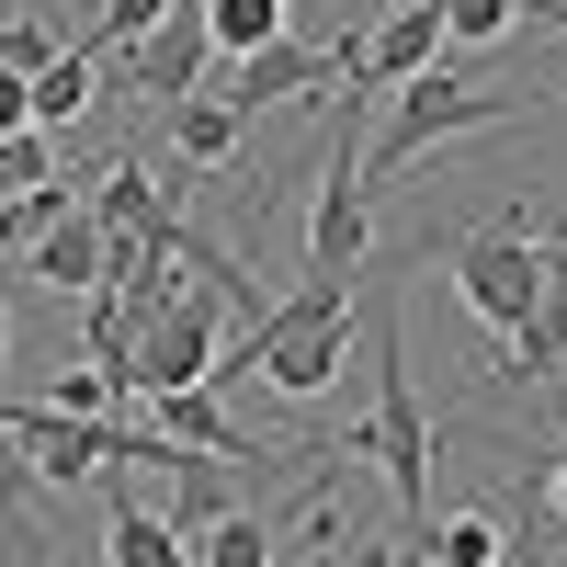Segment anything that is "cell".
Returning <instances> with one entry per match:
<instances>
[{
    "label": "cell",
    "instance_id": "cell-23",
    "mask_svg": "<svg viewBox=\"0 0 567 567\" xmlns=\"http://www.w3.org/2000/svg\"><path fill=\"white\" fill-rule=\"evenodd\" d=\"M34 182H58V136L12 125V136H0V194H34Z\"/></svg>",
    "mask_w": 567,
    "mask_h": 567
},
{
    "label": "cell",
    "instance_id": "cell-2",
    "mask_svg": "<svg viewBox=\"0 0 567 567\" xmlns=\"http://www.w3.org/2000/svg\"><path fill=\"white\" fill-rule=\"evenodd\" d=\"M363 352H374V409H363V454L386 465V488H398V511H409V523H432V454H443V432H432V409H420V386H409V341H398V284H374Z\"/></svg>",
    "mask_w": 567,
    "mask_h": 567
},
{
    "label": "cell",
    "instance_id": "cell-17",
    "mask_svg": "<svg viewBox=\"0 0 567 567\" xmlns=\"http://www.w3.org/2000/svg\"><path fill=\"white\" fill-rule=\"evenodd\" d=\"M23 103H34V125H45V136H69V125H80V103H91V45H58V58L23 80Z\"/></svg>",
    "mask_w": 567,
    "mask_h": 567
},
{
    "label": "cell",
    "instance_id": "cell-11",
    "mask_svg": "<svg viewBox=\"0 0 567 567\" xmlns=\"http://www.w3.org/2000/svg\"><path fill=\"white\" fill-rule=\"evenodd\" d=\"M23 250H34V284H58V296L80 307L91 284H103V216H91V205H69L58 227H34Z\"/></svg>",
    "mask_w": 567,
    "mask_h": 567
},
{
    "label": "cell",
    "instance_id": "cell-27",
    "mask_svg": "<svg viewBox=\"0 0 567 567\" xmlns=\"http://www.w3.org/2000/svg\"><path fill=\"white\" fill-rule=\"evenodd\" d=\"M329 567H398V545H374V534H352V523H341V545H329Z\"/></svg>",
    "mask_w": 567,
    "mask_h": 567
},
{
    "label": "cell",
    "instance_id": "cell-31",
    "mask_svg": "<svg viewBox=\"0 0 567 567\" xmlns=\"http://www.w3.org/2000/svg\"><path fill=\"white\" fill-rule=\"evenodd\" d=\"M0 363H12V307H0Z\"/></svg>",
    "mask_w": 567,
    "mask_h": 567
},
{
    "label": "cell",
    "instance_id": "cell-14",
    "mask_svg": "<svg viewBox=\"0 0 567 567\" xmlns=\"http://www.w3.org/2000/svg\"><path fill=\"white\" fill-rule=\"evenodd\" d=\"M159 125H171V159H182V171H227V159H239V114H227L216 91L159 103Z\"/></svg>",
    "mask_w": 567,
    "mask_h": 567
},
{
    "label": "cell",
    "instance_id": "cell-13",
    "mask_svg": "<svg viewBox=\"0 0 567 567\" xmlns=\"http://www.w3.org/2000/svg\"><path fill=\"white\" fill-rule=\"evenodd\" d=\"M103 477H114V465H103ZM103 545H114V567H194V545H182L125 477H114V511H103Z\"/></svg>",
    "mask_w": 567,
    "mask_h": 567
},
{
    "label": "cell",
    "instance_id": "cell-34",
    "mask_svg": "<svg viewBox=\"0 0 567 567\" xmlns=\"http://www.w3.org/2000/svg\"><path fill=\"white\" fill-rule=\"evenodd\" d=\"M318 567H329V556H318Z\"/></svg>",
    "mask_w": 567,
    "mask_h": 567
},
{
    "label": "cell",
    "instance_id": "cell-8",
    "mask_svg": "<svg viewBox=\"0 0 567 567\" xmlns=\"http://www.w3.org/2000/svg\"><path fill=\"white\" fill-rule=\"evenodd\" d=\"M341 363H352V307H341V318H307V329H272L239 374H261L272 398H329V386H341Z\"/></svg>",
    "mask_w": 567,
    "mask_h": 567
},
{
    "label": "cell",
    "instance_id": "cell-10",
    "mask_svg": "<svg viewBox=\"0 0 567 567\" xmlns=\"http://www.w3.org/2000/svg\"><path fill=\"white\" fill-rule=\"evenodd\" d=\"M148 465L171 477V511H159V523H171L182 545H194V534L216 523V511H239V477H227V454H182V443H159Z\"/></svg>",
    "mask_w": 567,
    "mask_h": 567
},
{
    "label": "cell",
    "instance_id": "cell-15",
    "mask_svg": "<svg viewBox=\"0 0 567 567\" xmlns=\"http://www.w3.org/2000/svg\"><path fill=\"white\" fill-rule=\"evenodd\" d=\"M205 12V45L216 58H250V45H284L296 34V0H194Z\"/></svg>",
    "mask_w": 567,
    "mask_h": 567
},
{
    "label": "cell",
    "instance_id": "cell-18",
    "mask_svg": "<svg viewBox=\"0 0 567 567\" xmlns=\"http://www.w3.org/2000/svg\"><path fill=\"white\" fill-rule=\"evenodd\" d=\"M125 341H136V307L114 296V284H91V296H80V363H103L125 386Z\"/></svg>",
    "mask_w": 567,
    "mask_h": 567
},
{
    "label": "cell",
    "instance_id": "cell-24",
    "mask_svg": "<svg viewBox=\"0 0 567 567\" xmlns=\"http://www.w3.org/2000/svg\"><path fill=\"white\" fill-rule=\"evenodd\" d=\"M80 205V182L58 171V182H34V194H0V239H34V227H58Z\"/></svg>",
    "mask_w": 567,
    "mask_h": 567
},
{
    "label": "cell",
    "instance_id": "cell-28",
    "mask_svg": "<svg viewBox=\"0 0 567 567\" xmlns=\"http://www.w3.org/2000/svg\"><path fill=\"white\" fill-rule=\"evenodd\" d=\"M12 125H34V103H23V80H0V136Z\"/></svg>",
    "mask_w": 567,
    "mask_h": 567
},
{
    "label": "cell",
    "instance_id": "cell-4",
    "mask_svg": "<svg viewBox=\"0 0 567 567\" xmlns=\"http://www.w3.org/2000/svg\"><path fill=\"white\" fill-rule=\"evenodd\" d=\"M454 296L477 307L488 329H511V318L545 307V239L523 227V205H511L499 227H477V239H454Z\"/></svg>",
    "mask_w": 567,
    "mask_h": 567
},
{
    "label": "cell",
    "instance_id": "cell-32",
    "mask_svg": "<svg viewBox=\"0 0 567 567\" xmlns=\"http://www.w3.org/2000/svg\"><path fill=\"white\" fill-rule=\"evenodd\" d=\"M374 12H386V0H363V23H374Z\"/></svg>",
    "mask_w": 567,
    "mask_h": 567
},
{
    "label": "cell",
    "instance_id": "cell-30",
    "mask_svg": "<svg viewBox=\"0 0 567 567\" xmlns=\"http://www.w3.org/2000/svg\"><path fill=\"white\" fill-rule=\"evenodd\" d=\"M499 567H545V545H534V534H523V545H511V556H499Z\"/></svg>",
    "mask_w": 567,
    "mask_h": 567
},
{
    "label": "cell",
    "instance_id": "cell-16",
    "mask_svg": "<svg viewBox=\"0 0 567 567\" xmlns=\"http://www.w3.org/2000/svg\"><path fill=\"white\" fill-rule=\"evenodd\" d=\"M91 216H103V239H136V227L159 216V182H148V159H103V182H91Z\"/></svg>",
    "mask_w": 567,
    "mask_h": 567
},
{
    "label": "cell",
    "instance_id": "cell-6",
    "mask_svg": "<svg viewBox=\"0 0 567 567\" xmlns=\"http://www.w3.org/2000/svg\"><path fill=\"white\" fill-rule=\"evenodd\" d=\"M0 420H12V443L45 488H91L114 465V420H69V409H45V398H0Z\"/></svg>",
    "mask_w": 567,
    "mask_h": 567
},
{
    "label": "cell",
    "instance_id": "cell-33",
    "mask_svg": "<svg viewBox=\"0 0 567 567\" xmlns=\"http://www.w3.org/2000/svg\"><path fill=\"white\" fill-rule=\"evenodd\" d=\"M556 103H567V80H556Z\"/></svg>",
    "mask_w": 567,
    "mask_h": 567
},
{
    "label": "cell",
    "instance_id": "cell-5",
    "mask_svg": "<svg viewBox=\"0 0 567 567\" xmlns=\"http://www.w3.org/2000/svg\"><path fill=\"white\" fill-rule=\"evenodd\" d=\"M352 45H363V23H352L341 45H296V34H284V45H250V58H216V103L250 125V114H272V103H296V91L341 80V69H352Z\"/></svg>",
    "mask_w": 567,
    "mask_h": 567
},
{
    "label": "cell",
    "instance_id": "cell-19",
    "mask_svg": "<svg viewBox=\"0 0 567 567\" xmlns=\"http://www.w3.org/2000/svg\"><path fill=\"white\" fill-rule=\"evenodd\" d=\"M420 545H432V567H499L511 556V534L488 511H443V523H420Z\"/></svg>",
    "mask_w": 567,
    "mask_h": 567
},
{
    "label": "cell",
    "instance_id": "cell-29",
    "mask_svg": "<svg viewBox=\"0 0 567 567\" xmlns=\"http://www.w3.org/2000/svg\"><path fill=\"white\" fill-rule=\"evenodd\" d=\"M545 511H556V523H567V454L545 465Z\"/></svg>",
    "mask_w": 567,
    "mask_h": 567
},
{
    "label": "cell",
    "instance_id": "cell-9",
    "mask_svg": "<svg viewBox=\"0 0 567 567\" xmlns=\"http://www.w3.org/2000/svg\"><path fill=\"white\" fill-rule=\"evenodd\" d=\"M136 420H148L159 443H182V454H227V465H261V454H307V443H250L239 420H227V398L216 386H159V398H136Z\"/></svg>",
    "mask_w": 567,
    "mask_h": 567
},
{
    "label": "cell",
    "instance_id": "cell-20",
    "mask_svg": "<svg viewBox=\"0 0 567 567\" xmlns=\"http://www.w3.org/2000/svg\"><path fill=\"white\" fill-rule=\"evenodd\" d=\"M194 567H272V523L261 511H216L194 534Z\"/></svg>",
    "mask_w": 567,
    "mask_h": 567
},
{
    "label": "cell",
    "instance_id": "cell-12",
    "mask_svg": "<svg viewBox=\"0 0 567 567\" xmlns=\"http://www.w3.org/2000/svg\"><path fill=\"white\" fill-rule=\"evenodd\" d=\"M499 341H511V352L488 363L499 386H556V374H567V284H545V307H534V318H511Z\"/></svg>",
    "mask_w": 567,
    "mask_h": 567
},
{
    "label": "cell",
    "instance_id": "cell-3",
    "mask_svg": "<svg viewBox=\"0 0 567 567\" xmlns=\"http://www.w3.org/2000/svg\"><path fill=\"white\" fill-rule=\"evenodd\" d=\"M227 318H239V307H227L216 284H182L171 307H148V318H136V341H125V409H136V398H159V386H205V374H216V341H227Z\"/></svg>",
    "mask_w": 567,
    "mask_h": 567
},
{
    "label": "cell",
    "instance_id": "cell-25",
    "mask_svg": "<svg viewBox=\"0 0 567 567\" xmlns=\"http://www.w3.org/2000/svg\"><path fill=\"white\" fill-rule=\"evenodd\" d=\"M45 58H58V23L45 12H0V80H34Z\"/></svg>",
    "mask_w": 567,
    "mask_h": 567
},
{
    "label": "cell",
    "instance_id": "cell-7",
    "mask_svg": "<svg viewBox=\"0 0 567 567\" xmlns=\"http://www.w3.org/2000/svg\"><path fill=\"white\" fill-rule=\"evenodd\" d=\"M205 69H216V45H205V12H194V0H182V12H159L148 34H136L125 45V91H136V103H182V91H205Z\"/></svg>",
    "mask_w": 567,
    "mask_h": 567
},
{
    "label": "cell",
    "instance_id": "cell-1",
    "mask_svg": "<svg viewBox=\"0 0 567 567\" xmlns=\"http://www.w3.org/2000/svg\"><path fill=\"white\" fill-rule=\"evenodd\" d=\"M545 103H556V80L499 91V80H465V69H420V80L386 91V136L363 148V182H409L432 148H454V136H477V125H523Z\"/></svg>",
    "mask_w": 567,
    "mask_h": 567
},
{
    "label": "cell",
    "instance_id": "cell-22",
    "mask_svg": "<svg viewBox=\"0 0 567 567\" xmlns=\"http://www.w3.org/2000/svg\"><path fill=\"white\" fill-rule=\"evenodd\" d=\"M45 409H69V420H125V386L103 363H80V374H45Z\"/></svg>",
    "mask_w": 567,
    "mask_h": 567
},
{
    "label": "cell",
    "instance_id": "cell-26",
    "mask_svg": "<svg viewBox=\"0 0 567 567\" xmlns=\"http://www.w3.org/2000/svg\"><path fill=\"white\" fill-rule=\"evenodd\" d=\"M159 12H182V0H103V23H91V45H103V58H125V45L148 34Z\"/></svg>",
    "mask_w": 567,
    "mask_h": 567
},
{
    "label": "cell",
    "instance_id": "cell-21",
    "mask_svg": "<svg viewBox=\"0 0 567 567\" xmlns=\"http://www.w3.org/2000/svg\"><path fill=\"white\" fill-rule=\"evenodd\" d=\"M545 0H443V45H499L511 23H534Z\"/></svg>",
    "mask_w": 567,
    "mask_h": 567
}]
</instances>
